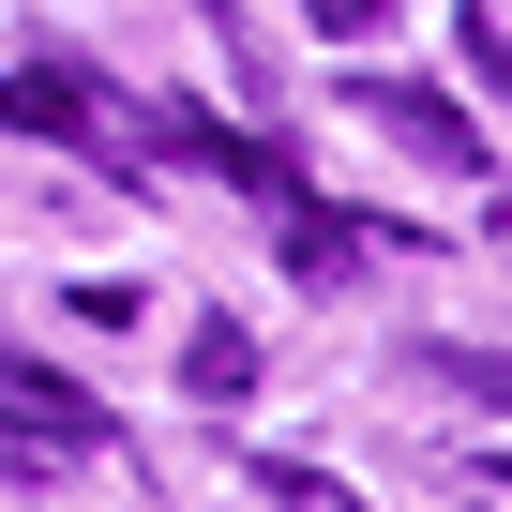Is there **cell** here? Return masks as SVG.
Listing matches in <instances>:
<instances>
[{
    "label": "cell",
    "mask_w": 512,
    "mask_h": 512,
    "mask_svg": "<svg viewBox=\"0 0 512 512\" xmlns=\"http://www.w3.org/2000/svg\"><path fill=\"white\" fill-rule=\"evenodd\" d=\"M0 437H46V452H91V437H106V407H91L76 377H46L31 347H0Z\"/></svg>",
    "instance_id": "1"
},
{
    "label": "cell",
    "mask_w": 512,
    "mask_h": 512,
    "mask_svg": "<svg viewBox=\"0 0 512 512\" xmlns=\"http://www.w3.org/2000/svg\"><path fill=\"white\" fill-rule=\"evenodd\" d=\"M362 121H377V136H407L422 166H482V121H467L452 91H407V76H362Z\"/></svg>",
    "instance_id": "2"
},
{
    "label": "cell",
    "mask_w": 512,
    "mask_h": 512,
    "mask_svg": "<svg viewBox=\"0 0 512 512\" xmlns=\"http://www.w3.org/2000/svg\"><path fill=\"white\" fill-rule=\"evenodd\" d=\"M377 241H392L377 211H317V196H287V241H272V256H287L302 287H347V272H362Z\"/></svg>",
    "instance_id": "3"
},
{
    "label": "cell",
    "mask_w": 512,
    "mask_h": 512,
    "mask_svg": "<svg viewBox=\"0 0 512 512\" xmlns=\"http://www.w3.org/2000/svg\"><path fill=\"white\" fill-rule=\"evenodd\" d=\"M106 121V91L76 76V61H31V76H0V136H91Z\"/></svg>",
    "instance_id": "4"
},
{
    "label": "cell",
    "mask_w": 512,
    "mask_h": 512,
    "mask_svg": "<svg viewBox=\"0 0 512 512\" xmlns=\"http://www.w3.org/2000/svg\"><path fill=\"white\" fill-rule=\"evenodd\" d=\"M166 136H181V151H196V166H211V181H241V196H272V211H287V196H302V166H287V151H256V136H226V121H211V106H181V121H166Z\"/></svg>",
    "instance_id": "5"
},
{
    "label": "cell",
    "mask_w": 512,
    "mask_h": 512,
    "mask_svg": "<svg viewBox=\"0 0 512 512\" xmlns=\"http://www.w3.org/2000/svg\"><path fill=\"white\" fill-rule=\"evenodd\" d=\"M407 377H437V392H467V407L512 422V347H452V332H437V347H407Z\"/></svg>",
    "instance_id": "6"
},
{
    "label": "cell",
    "mask_w": 512,
    "mask_h": 512,
    "mask_svg": "<svg viewBox=\"0 0 512 512\" xmlns=\"http://www.w3.org/2000/svg\"><path fill=\"white\" fill-rule=\"evenodd\" d=\"M181 377H196L211 407H241V392H256V332H241V317H196V347H181Z\"/></svg>",
    "instance_id": "7"
},
{
    "label": "cell",
    "mask_w": 512,
    "mask_h": 512,
    "mask_svg": "<svg viewBox=\"0 0 512 512\" xmlns=\"http://www.w3.org/2000/svg\"><path fill=\"white\" fill-rule=\"evenodd\" d=\"M452 61H467V76L512 106V31H497V16H452Z\"/></svg>",
    "instance_id": "8"
},
{
    "label": "cell",
    "mask_w": 512,
    "mask_h": 512,
    "mask_svg": "<svg viewBox=\"0 0 512 512\" xmlns=\"http://www.w3.org/2000/svg\"><path fill=\"white\" fill-rule=\"evenodd\" d=\"M317 31H392V0H302Z\"/></svg>",
    "instance_id": "9"
}]
</instances>
